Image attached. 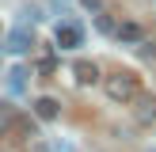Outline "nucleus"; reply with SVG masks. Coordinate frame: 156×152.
Listing matches in <instances>:
<instances>
[{
    "label": "nucleus",
    "instance_id": "1",
    "mask_svg": "<svg viewBox=\"0 0 156 152\" xmlns=\"http://www.w3.org/2000/svg\"><path fill=\"white\" fill-rule=\"evenodd\" d=\"M103 91H107V99H114V103H133L137 99V91H141V84H137V76L133 72H111L103 80Z\"/></svg>",
    "mask_w": 156,
    "mask_h": 152
},
{
    "label": "nucleus",
    "instance_id": "2",
    "mask_svg": "<svg viewBox=\"0 0 156 152\" xmlns=\"http://www.w3.org/2000/svg\"><path fill=\"white\" fill-rule=\"evenodd\" d=\"M53 42H57V50H76V46H84V27L80 23H61Z\"/></svg>",
    "mask_w": 156,
    "mask_h": 152
},
{
    "label": "nucleus",
    "instance_id": "3",
    "mask_svg": "<svg viewBox=\"0 0 156 152\" xmlns=\"http://www.w3.org/2000/svg\"><path fill=\"white\" fill-rule=\"evenodd\" d=\"M99 76H103V72H99V65H95V61H88V57H80V61L73 65V80L80 84V88H91V84H99Z\"/></svg>",
    "mask_w": 156,
    "mask_h": 152
},
{
    "label": "nucleus",
    "instance_id": "4",
    "mask_svg": "<svg viewBox=\"0 0 156 152\" xmlns=\"http://www.w3.org/2000/svg\"><path fill=\"white\" fill-rule=\"evenodd\" d=\"M34 114H38L42 122H53V118L61 114V103H57L53 95H42V99H34Z\"/></svg>",
    "mask_w": 156,
    "mask_h": 152
},
{
    "label": "nucleus",
    "instance_id": "5",
    "mask_svg": "<svg viewBox=\"0 0 156 152\" xmlns=\"http://www.w3.org/2000/svg\"><path fill=\"white\" fill-rule=\"evenodd\" d=\"M133 103H137V106H133V114H137V122H141V126L156 118V99H152V95H141V91H137Z\"/></svg>",
    "mask_w": 156,
    "mask_h": 152
},
{
    "label": "nucleus",
    "instance_id": "6",
    "mask_svg": "<svg viewBox=\"0 0 156 152\" xmlns=\"http://www.w3.org/2000/svg\"><path fill=\"white\" fill-rule=\"evenodd\" d=\"M30 42H34V34H30L27 27H19V30H12V38H8V50L12 53H27Z\"/></svg>",
    "mask_w": 156,
    "mask_h": 152
},
{
    "label": "nucleus",
    "instance_id": "7",
    "mask_svg": "<svg viewBox=\"0 0 156 152\" xmlns=\"http://www.w3.org/2000/svg\"><path fill=\"white\" fill-rule=\"evenodd\" d=\"M114 30H118V38H122V42H141V38H145V30L137 27L133 19H126V23H118V27H114Z\"/></svg>",
    "mask_w": 156,
    "mask_h": 152
},
{
    "label": "nucleus",
    "instance_id": "8",
    "mask_svg": "<svg viewBox=\"0 0 156 152\" xmlns=\"http://www.w3.org/2000/svg\"><path fill=\"white\" fill-rule=\"evenodd\" d=\"M15 106H8V103H0V133H8V129H15Z\"/></svg>",
    "mask_w": 156,
    "mask_h": 152
},
{
    "label": "nucleus",
    "instance_id": "9",
    "mask_svg": "<svg viewBox=\"0 0 156 152\" xmlns=\"http://www.w3.org/2000/svg\"><path fill=\"white\" fill-rule=\"evenodd\" d=\"M8 88H12V91H15V95H19V91H23V88H27V68H15V72H12V76H8Z\"/></svg>",
    "mask_w": 156,
    "mask_h": 152
},
{
    "label": "nucleus",
    "instance_id": "10",
    "mask_svg": "<svg viewBox=\"0 0 156 152\" xmlns=\"http://www.w3.org/2000/svg\"><path fill=\"white\" fill-rule=\"evenodd\" d=\"M95 27H99V30H103V34H107V30H114V27H118V23H114V15L99 12V15H95Z\"/></svg>",
    "mask_w": 156,
    "mask_h": 152
},
{
    "label": "nucleus",
    "instance_id": "11",
    "mask_svg": "<svg viewBox=\"0 0 156 152\" xmlns=\"http://www.w3.org/2000/svg\"><path fill=\"white\" fill-rule=\"evenodd\" d=\"M149 53H156V34H152V38H149Z\"/></svg>",
    "mask_w": 156,
    "mask_h": 152
}]
</instances>
